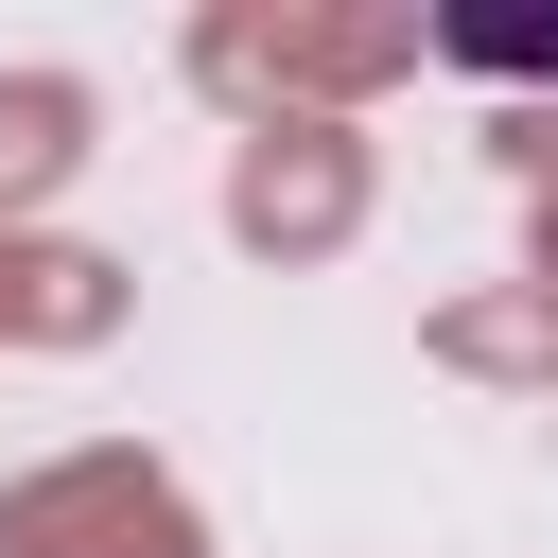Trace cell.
Returning a JSON list of instances; mask_svg holds the SVG:
<instances>
[{"instance_id":"1","label":"cell","mask_w":558,"mask_h":558,"mask_svg":"<svg viewBox=\"0 0 558 558\" xmlns=\"http://www.w3.org/2000/svg\"><path fill=\"white\" fill-rule=\"evenodd\" d=\"M453 52L471 70H558V35H488V17H453Z\"/></svg>"}]
</instances>
